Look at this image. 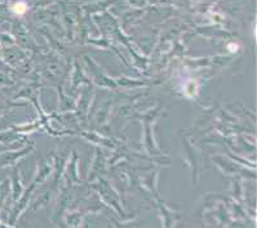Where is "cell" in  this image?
<instances>
[{
  "instance_id": "cell-1",
  "label": "cell",
  "mask_w": 257,
  "mask_h": 228,
  "mask_svg": "<svg viewBox=\"0 0 257 228\" xmlns=\"http://www.w3.org/2000/svg\"><path fill=\"white\" fill-rule=\"evenodd\" d=\"M26 9H28V7H26L25 3H17L13 7V11H15L17 15H24V13L26 12Z\"/></svg>"
}]
</instances>
